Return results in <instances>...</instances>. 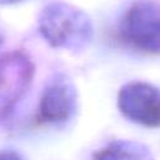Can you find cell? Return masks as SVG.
I'll list each match as a JSON object with an SVG mask.
<instances>
[{
  "label": "cell",
  "mask_w": 160,
  "mask_h": 160,
  "mask_svg": "<svg viewBox=\"0 0 160 160\" xmlns=\"http://www.w3.org/2000/svg\"><path fill=\"white\" fill-rule=\"evenodd\" d=\"M38 29L50 46L65 50L86 48L94 34L88 14L65 1L49 2L39 14Z\"/></svg>",
  "instance_id": "cell-1"
},
{
  "label": "cell",
  "mask_w": 160,
  "mask_h": 160,
  "mask_svg": "<svg viewBox=\"0 0 160 160\" xmlns=\"http://www.w3.org/2000/svg\"><path fill=\"white\" fill-rule=\"evenodd\" d=\"M119 35L139 51L160 54V8L150 1L132 4L120 21Z\"/></svg>",
  "instance_id": "cell-2"
},
{
  "label": "cell",
  "mask_w": 160,
  "mask_h": 160,
  "mask_svg": "<svg viewBox=\"0 0 160 160\" xmlns=\"http://www.w3.org/2000/svg\"><path fill=\"white\" fill-rule=\"evenodd\" d=\"M116 105L128 120L146 126L160 128V89L146 81H130L118 92Z\"/></svg>",
  "instance_id": "cell-3"
},
{
  "label": "cell",
  "mask_w": 160,
  "mask_h": 160,
  "mask_svg": "<svg viewBox=\"0 0 160 160\" xmlns=\"http://www.w3.org/2000/svg\"><path fill=\"white\" fill-rule=\"evenodd\" d=\"M34 76V64L21 51L0 56V119L6 118L29 89Z\"/></svg>",
  "instance_id": "cell-4"
},
{
  "label": "cell",
  "mask_w": 160,
  "mask_h": 160,
  "mask_svg": "<svg viewBox=\"0 0 160 160\" xmlns=\"http://www.w3.org/2000/svg\"><path fill=\"white\" fill-rule=\"evenodd\" d=\"M78 95L72 81L61 72L48 80L39 101L38 119L45 124H58L71 118Z\"/></svg>",
  "instance_id": "cell-5"
},
{
  "label": "cell",
  "mask_w": 160,
  "mask_h": 160,
  "mask_svg": "<svg viewBox=\"0 0 160 160\" xmlns=\"http://www.w3.org/2000/svg\"><path fill=\"white\" fill-rule=\"evenodd\" d=\"M148 156L145 146L131 141H112L94 154V158L98 159H140Z\"/></svg>",
  "instance_id": "cell-6"
},
{
  "label": "cell",
  "mask_w": 160,
  "mask_h": 160,
  "mask_svg": "<svg viewBox=\"0 0 160 160\" xmlns=\"http://www.w3.org/2000/svg\"><path fill=\"white\" fill-rule=\"evenodd\" d=\"M22 0H0V5H12V4H18Z\"/></svg>",
  "instance_id": "cell-7"
},
{
  "label": "cell",
  "mask_w": 160,
  "mask_h": 160,
  "mask_svg": "<svg viewBox=\"0 0 160 160\" xmlns=\"http://www.w3.org/2000/svg\"><path fill=\"white\" fill-rule=\"evenodd\" d=\"M0 41H1V40H0Z\"/></svg>",
  "instance_id": "cell-8"
}]
</instances>
